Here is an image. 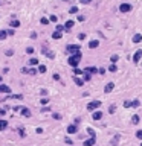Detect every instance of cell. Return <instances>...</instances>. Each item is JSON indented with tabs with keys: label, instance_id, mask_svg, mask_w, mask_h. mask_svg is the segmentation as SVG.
Segmentation results:
<instances>
[{
	"label": "cell",
	"instance_id": "cell-32",
	"mask_svg": "<svg viewBox=\"0 0 142 146\" xmlns=\"http://www.w3.org/2000/svg\"><path fill=\"white\" fill-rule=\"evenodd\" d=\"M108 70H110V72H116V70H118V67H116V64H112L110 67H108Z\"/></svg>",
	"mask_w": 142,
	"mask_h": 146
},
{
	"label": "cell",
	"instance_id": "cell-46",
	"mask_svg": "<svg viewBox=\"0 0 142 146\" xmlns=\"http://www.w3.org/2000/svg\"><path fill=\"white\" fill-rule=\"evenodd\" d=\"M118 140H119V137H115V139L112 140V145H116V143H118Z\"/></svg>",
	"mask_w": 142,
	"mask_h": 146
},
{
	"label": "cell",
	"instance_id": "cell-43",
	"mask_svg": "<svg viewBox=\"0 0 142 146\" xmlns=\"http://www.w3.org/2000/svg\"><path fill=\"white\" fill-rule=\"evenodd\" d=\"M6 114V108H0V116H5Z\"/></svg>",
	"mask_w": 142,
	"mask_h": 146
},
{
	"label": "cell",
	"instance_id": "cell-6",
	"mask_svg": "<svg viewBox=\"0 0 142 146\" xmlns=\"http://www.w3.org/2000/svg\"><path fill=\"white\" fill-rule=\"evenodd\" d=\"M77 132H78L77 125H69L67 126V134H77Z\"/></svg>",
	"mask_w": 142,
	"mask_h": 146
},
{
	"label": "cell",
	"instance_id": "cell-31",
	"mask_svg": "<svg viewBox=\"0 0 142 146\" xmlns=\"http://www.w3.org/2000/svg\"><path fill=\"white\" fill-rule=\"evenodd\" d=\"M40 23H41V24H49V18H46V17H43V18L40 20Z\"/></svg>",
	"mask_w": 142,
	"mask_h": 146
},
{
	"label": "cell",
	"instance_id": "cell-29",
	"mask_svg": "<svg viewBox=\"0 0 142 146\" xmlns=\"http://www.w3.org/2000/svg\"><path fill=\"white\" fill-rule=\"evenodd\" d=\"M52 117L55 119V120H61V114H58V113H53V114H52Z\"/></svg>",
	"mask_w": 142,
	"mask_h": 146
},
{
	"label": "cell",
	"instance_id": "cell-25",
	"mask_svg": "<svg viewBox=\"0 0 142 146\" xmlns=\"http://www.w3.org/2000/svg\"><path fill=\"white\" fill-rule=\"evenodd\" d=\"M6 35H8V34H6V31H0V40H5V38H6Z\"/></svg>",
	"mask_w": 142,
	"mask_h": 146
},
{
	"label": "cell",
	"instance_id": "cell-10",
	"mask_svg": "<svg viewBox=\"0 0 142 146\" xmlns=\"http://www.w3.org/2000/svg\"><path fill=\"white\" fill-rule=\"evenodd\" d=\"M20 113H22V116H24V117H31V116H32L31 111H29L26 107H22V111H20Z\"/></svg>",
	"mask_w": 142,
	"mask_h": 146
},
{
	"label": "cell",
	"instance_id": "cell-44",
	"mask_svg": "<svg viewBox=\"0 0 142 146\" xmlns=\"http://www.w3.org/2000/svg\"><path fill=\"white\" fill-rule=\"evenodd\" d=\"M6 34L9 35V37H12V35H14V29H9V31H6Z\"/></svg>",
	"mask_w": 142,
	"mask_h": 146
},
{
	"label": "cell",
	"instance_id": "cell-11",
	"mask_svg": "<svg viewBox=\"0 0 142 146\" xmlns=\"http://www.w3.org/2000/svg\"><path fill=\"white\" fill-rule=\"evenodd\" d=\"M6 128H8V120L0 119V131H5Z\"/></svg>",
	"mask_w": 142,
	"mask_h": 146
},
{
	"label": "cell",
	"instance_id": "cell-51",
	"mask_svg": "<svg viewBox=\"0 0 142 146\" xmlns=\"http://www.w3.org/2000/svg\"><path fill=\"white\" fill-rule=\"evenodd\" d=\"M78 38H80V40H84V38H86V34H80V35H78Z\"/></svg>",
	"mask_w": 142,
	"mask_h": 146
},
{
	"label": "cell",
	"instance_id": "cell-8",
	"mask_svg": "<svg viewBox=\"0 0 142 146\" xmlns=\"http://www.w3.org/2000/svg\"><path fill=\"white\" fill-rule=\"evenodd\" d=\"M95 143H96V137H90L89 140L84 141V146H95Z\"/></svg>",
	"mask_w": 142,
	"mask_h": 146
},
{
	"label": "cell",
	"instance_id": "cell-4",
	"mask_svg": "<svg viewBox=\"0 0 142 146\" xmlns=\"http://www.w3.org/2000/svg\"><path fill=\"white\" fill-rule=\"evenodd\" d=\"M119 11L121 12H130L131 11V5L130 3H122V5L119 6Z\"/></svg>",
	"mask_w": 142,
	"mask_h": 146
},
{
	"label": "cell",
	"instance_id": "cell-5",
	"mask_svg": "<svg viewBox=\"0 0 142 146\" xmlns=\"http://www.w3.org/2000/svg\"><path fill=\"white\" fill-rule=\"evenodd\" d=\"M0 93H6V94H11V93H12V90H11V87L0 84Z\"/></svg>",
	"mask_w": 142,
	"mask_h": 146
},
{
	"label": "cell",
	"instance_id": "cell-17",
	"mask_svg": "<svg viewBox=\"0 0 142 146\" xmlns=\"http://www.w3.org/2000/svg\"><path fill=\"white\" fill-rule=\"evenodd\" d=\"M142 41V35L141 34H136L135 37H133V43H141Z\"/></svg>",
	"mask_w": 142,
	"mask_h": 146
},
{
	"label": "cell",
	"instance_id": "cell-2",
	"mask_svg": "<svg viewBox=\"0 0 142 146\" xmlns=\"http://www.w3.org/2000/svg\"><path fill=\"white\" fill-rule=\"evenodd\" d=\"M80 49L81 47L78 44H67V46H66V50H67L70 55H78V53H81Z\"/></svg>",
	"mask_w": 142,
	"mask_h": 146
},
{
	"label": "cell",
	"instance_id": "cell-27",
	"mask_svg": "<svg viewBox=\"0 0 142 146\" xmlns=\"http://www.w3.org/2000/svg\"><path fill=\"white\" fill-rule=\"evenodd\" d=\"M18 134H20V137H24V135H26V132H24V129H23L22 126L18 128Z\"/></svg>",
	"mask_w": 142,
	"mask_h": 146
},
{
	"label": "cell",
	"instance_id": "cell-39",
	"mask_svg": "<svg viewBox=\"0 0 142 146\" xmlns=\"http://www.w3.org/2000/svg\"><path fill=\"white\" fill-rule=\"evenodd\" d=\"M5 53H6V56H12V55H14V50H11V49H9V50H6Z\"/></svg>",
	"mask_w": 142,
	"mask_h": 146
},
{
	"label": "cell",
	"instance_id": "cell-55",
	"mask_svg": "<svg viewBox=\"0 0 142 146\" xmlns=\"http://www.w3.org/2000/svg\"><path fill=\"white\" fill-rule=\"evenodd\" d=\"M2 81H3V78H2V75H0V84H2Z\"/></svg>",
	"mask_w": 142,
	"mask_h": 146
},
{
	"label": "cell",
	"instance_id": "cell-20",
	"mask_svg": "<svg viewBox=\"0 0 142 146\" xmlns=\"http://www.w3.org/2000/svg\"><path fill=\"white\" fill-rule=\"evenodd\" d=\"M73 73H75V76H80V75H84V72H83L81 69H78V67H75V69H73Z\"/></svg>",
	"mask_w": 142,
	"mask_h": 146
},
{
	"label": "cell",
	"instance_id": "cell-48",
	"mask_svg": "<svg viewBox=\"0 0 142 146\" xmlns=\"http://www.w3.org/2000/svg\"><path fill=\"white\" fill-rule=\"evenodd\" d=\"M22 73H29V69L28 67H23L22 69Z\"/></svg>",
	"mask_w": 142,
	"mask_h": 146
},
{
	"label": "cell",
	"instance_id": "cell-12",
	"mask_svg": "<svg viewBox=\"0 0 142 146\" xmlns=\"http://www.w3.org/2000/svg\"><path fill=\"white\" fill-rule=\"evenodd\" d=\"M141 58H142V50H137L135 53V56H133V62H139Z\"/></svg>",
	"mask_w": 142,
	"mask_h": 146
},
{
	"label": "cell",
	"instance_id": "cell-22",
	"mask_svg": "<svg viewBox=\"0 0 142 146\" xmlns=\"http://www.w3.org/2000/svg\"><path fill=\"white\" fill-rule=\"evenodd\" d=\"M118 59H119V56H118V55H112V56H110L112 64H116V61H118Z\"/></svg>",
	"mask_w": 142,
	"mask_h": 146
},
{
	"label": "cell",
	"instance_id": "cell-41",
	"mask_svg": "<svg viewBox=\"0 0 142 146\" xmlns=\"http://www.w3.org/2000/svg\"><path fill=\"white\" fill-rule=\"evenodd\" d=\"M90 78H92V76H90L89 73H84V81H90Z\"/></svg>",
	"mask_w": 142,
	"mask_h": 146
},
{
	"label": "cell",
	"instance_id": "cell-49",
	"mask_svg": "<svg viewBox=\"0 0 142 146\" xmlns=\"http://www.w3.org/2000/svg\"><path fill=\"white\" fill-rule=\"evenodd\" d=\"M53 79H55V81H60V75L55 73V75H53Z\"/></svg>",
	"mask_w": 142,
	"mask_h": 146
},
{
	"label": "cell",
	"instance_id": "cell-26",
	"mask_svg": "<svg viewBox=\"0 0 142 146\" xmlns=\"http://www.w3.org/2000/svg\"><path fill=\"white\" fill-rule=\"evenodd\" d=\"M69 12H70V14H77V12H78V8H77V6H72V8L69 9Z\"/></svg>",
	"mask_w": 142,
	"mask_h": 146
},
{
	"label": "cell",
	"instance_id": "cell-35",
	"mask_svg": "<svg viewBox=\"0 0 142 146\" xmlns=\"http://www.w3.org/2000/svg\"><path fill=\"white\" fill-rule=\"evenodd\" d=\"M64 31V26H61V24H57V32H63Z\"/></svg>",
	"mask_w": 142,
	"mask_h": 146
},
{
	"label": "cell",
	"instance_id": "cell-42",
	"mask_svg": "<svg viewBox=\"0 0 142 146\" xmlns=\"http://www.w3.org/2000/svg\"><path fill=\"white\" fill-rule=\"evenodd\" d=\"M131 107H135V108L139 107V101H133V102H131Z\"/></svg>",
	"mask_w": 142,
	"mask_h": 146
},
{
	"label": "cell",
	"instance_id": "cell-30",
	"mask_svg": "<svg viewBox=\"0 0 142 146\" xmlns=\"http://www.w3.org/2000/svg\"><path fill=\"white\" fill-rule=\"evenodd\" d=\"M40 103H41V105H46V103H49V97H43V99L40 101Z\"/></svg>",
	"mask_w": 142,
	"mask_h": 146
},
{
	"label": "cell",
	"instance_id": "cell-36",
	"mask_svg": "<svg viewBox=\"0 0 142 146\" xmlns=\"http://www.w3.org/2000/svg\"><path fill=\"white\" fill-rule=\"evenodd\" d=\"M130 107H131V102L130 101H125L124 102V108H130Z\"/></svg>",
	"mask_w": 142,
	"mask_h": 146
},
{
	"label": "cell",
	"instance_id": "cell-23",
	"mask_svg": "<svg viewBox=\"0 0 142 146\" xmlns=\"http://www.w3.org/2000/svg\"><path fill=\"white\" fill-rule=\"evenodd\" d=\"M38 73H46V65H38Z\"/></svg>",
	"mask_w": 142,
	"mask_h": 146
},
{
	"label": "cell",
	"instance_id": "cell-38",
	"mask_svg": "<svg viewBox=\"0 0 142 146\" xmlns=\"http://www.w3.org/2000/svg\"><path fill=\"white\" fill-rule=\"evenodd\" d=\"M115 110H116V107H115V105H112L110 108H108V113H110V114H113V113H115Z\"/></svg>",
	"mask_w": 142,
	"mask_h": 146
},
{
	"label": "cell",
	"instance_id": "cell-47",
	"mask_svg": "<svg viewBox=\"0 0 142 146\" xmlns=\"http://www.w3.org/2000/svg\"><path fill=\"white\" fill-rule=\"evenodd\" d=\"M98 73H101V75H104V73H106V69H104V67H101V69L98 70Z\"/></svg>",
	"mask_w": 142,
	"mask_h": 146
},
{
	"label": "cell",
	"instance_id": "cell-28",
	"mask_svg": "<svg viewBox=\"0 0 142 146\" xmlns=\"http://www.w3.org/2000/svg\"><path fill=\"white\" fill-rule=\"evenodd\" d=\"M87 132L90 134V137H96V134H95V131H93L92 128H87Z\"/></svg>",
	"mask_w": 142,
	"mask_h": 146
},
{
	"label": "cell",
	"instance_id": "cell-16",
	"mask_svg": "<svg viewBox=\"0 0 142 146\" xmlns=\"http://www.w3.org/2000/svg\"><path fill=\"white\" fill-rule=\"evenodd\" d=\"M9 26H11V29H15V27H18V26H20V22H18V20H12Z\"/></svg>",
	"mask_w": 142,
	"mask_h": 146
},
{
	"label": "cell",
	"instance_id": "cell-21",
	"mask_svg": "<svg viewBox=\"0 0 142 146\" xmlns=\"http://www.w3.org/2000/svg\"><path fill=\"white\" fill-rule=\"evenodd\" d=\"M52 38H53V40H60V38H61V32H53V34H52Z\"/></svg>",
	"mask_w": 142,
	"mask_h": 146
},
{
	"label": "cell",
	"instance_id": "cell-53",
	"mask_svg": "<svg viewBox=\"0 0 142 146\" xmlns=\"http://www.w3.org/2000/svg\"><path fill=\"white\" fill-rule=\"evenodd\" d=\"M12 110H14V111H22V107H14Z\"/></svg>",
	"mask_w": 142,
	"mask_h": 146
},
{
	"label": "cell",
	"instance_id": "cell-45",
	"mask_svg": "<svg viewBox=\"0 0 142 146\" xmlns=\"http://www.w3.org/2000/svg\"><path fill=\"white\" fill-rule=\"evenodd\" d=\"M80 2L83 3V5H89V3L92 2V0H80Z\"/></svg>",
	"mask_w": 142,
	"mask_h": 146
},
{
	"label": "cell",
	"instance_id": "cell-18",
	"mask_svg": "<svg viewBox=\"0 0 142 146\" xmlns=\"http://www.w3.org/2000/svg\"><path fill=\"white\" fill-rule=\"evenodd\" d=\"M139 120H141V117H139L137 114H135V116L131 117V123H133V125H137V123H139Z\"/></svg>",
	"mask_w": 142,
	"mask_h": 146
},
{
	"label": "cell",
	"instance_id": "cell-7",
	"mask_svg": "<svg viewBox=\"0 0 142 146\" xmlns=\"http://www.w3.org/2000/svg\"><path fill=\"white\" fill-rule=\"evenodd\" d=\"M92 119L93 120H99V119H102V111H93V114H92Z\"/></svg>",
	"mask_w": 142,
	"mask_h": 146
},
{
	"label": "cell",
	"instance_id": "cell-34",
	"mask_svg": "<svg viewBox=\"0 0 142 146\" xmlns=\"http://www.w3.org/2000/svg\"><path fill=\"white\" fill-rule=\"evenodd\" d=\"M57 15H51V17H49V22H53V23H57Z\"/></svg>",
	"mask_w": 142,
	"mask_h": 146
},
{
	"label": "cell",
	"instance_id": "cell-15",
	"mask_svg": "<svg viewBox=\"0 0 142 146\" xmlns=\"http://www.w3.org/2000/svg\"><path fill=\"white\" fill-rule=\"evenodd\" d=\"M73 81H75V84H77V85H84V79H81V78H78V76H75L73 78Z\"/></svg>",
	"mask_w": 142,
	"mask_h": 146
},
{
	"label": "cell",
	"instance_id": "cell-13",
	"mask_svg": "<svg viewBox=\"0 0 142 146\" xmlns=\"http://www.w3.org/2000/svg\"><path fill=\"white\" fill-rule=\"evenodd\" d=\"M98 46H99V41H98V40H92L90 43H89V47H90V49H96Z\"/></svg>",
	"mask_w": 142,
	"mask_h": 146
},
{
	"label": "cell",
	"instance_id": "cell-33",
	"mask_svg": "<svg viewBox=\"0 0 142 146\" xmlns=\"http://www.w3.org/2000/svg\"><path fill=\"white\" fill-rule=\"evenodd\" d=\"M136 137L139 140H142V129H139V131H136Z\"/></svg>",
	"mask_w": 142,
	"mask_h": 146
},
{
	"label": "cell",
	"instance_id": "cell-56",
	"mask_svg": "<svg viewBox=\"0 0 142 146\" xmlns=\"http://www.w3.org/2000/svg\"><path fill=\"white\" fill-rule=\"evenodd\" d=\"M141 146H142V143H141Z\"/></svg>",
	"mask_w": 142,
	"mask_h": 146
},
{
	"label": "cell",
	"instance_id": "cell-14",
	"mask_svg": "<svg viewBox=\"0 0 142 146\" xmlns=\"http://www.w3.org/2000/svg\"><path fill=\"white\" fill-rule=\"evenodd\" d=\"M73 22H72V20H69V22H66V24H64V29H66V31H70V29H72L73 27Z\"/></svg>",
	"mask_w": 142,
	"mask_h": 146
},
{
	"label": "cell",
	"instance_id": "cell-37",
	"mask_svg": "<svg viewBox=\"0 0 142 146\" xmlns=\"http://www.w3.org/2000/svg\"><path fill=\"white\" fill-rule=\"evenodd\" d=\"M26 53L32 55V53H34V47H28V49H26Z\"/></svg>",
	"mask_w": 142,
	"mask_h": 146
},
{
	"label": "cell",
	"instance_id": "cell-3",
	"mask_svg": "<svg viewBox=\"0 0 142 146\" xmlns=\"http://www.w3.org/2000/svg\"><path fill=\"white\" fill-rule=\"evenodd\" d=\"M101 107V101H92L87 103V110L89 111H95V110H98V108Z\"/></svg>",
	"mask_w": 142,
	"mask_h": 146
},
{
	"label": "cell",
	"instance_id": "cell-54",
	"mask_svg": "<svg viewBox=\"0 0 142 146\" xmlns=\"http://www.w3.org/2000/svg\"><path fill=\"white\" fill-rule=\"evenodd\" d=\"M66 143H67V145H72V140H70L69 137H66Z\"/></svg>",
	"mask_w": 142,
	"mask_h": 146
},
{
	"label": "cell",
	"instance_id": "cell-50",
	"mask_svg": "<svg viewBox=\"0 0 142 146\" xmlns=\"http://www.w3.org/2000/svg\"><path fill=\"white\" fill-rule=\"evenodd\" d=\"M49 110H51V108H49V107H44V108H41V111H43V113H47Z\"/></svg>",
	"mask_w": 142,
	"mask_h": 146
},
{
	"label": "cell",
	"instance_id": "cell-9",
	"mask_svg": "<svg viewBox=\"0 0 142 146\" xmlns=\"http://www.w3.org/2000/svg\"><path fill=\"white\" fill-rule=\"evenodd\" d=\"M113 88H115V84L113 82H108L106 85V88H104V93H110V91H113Z\"/></svg>",
	"mask_w": 142,
	"mask_h": 146
},
{
	"label": "cell",
	"instance_id": "cell-24",
	"mask_svg": "<svg viewBox=\"0 0 142 146\" xmlns=\"http://www.w3.org/2000/svg\"><path fill=\"white\" fill-rule=\"evenodd\" d=\"M11 99H23V94H11Z\"/></svg>",
	"mask_w": 142,
	"mask_h": 146
},
{
	"label": "cell",
	"instance_id": "cell-52",
	"mask_svg": "<svg viewBox=\"0 0 142 146\" xmlns=\"http://www.w3.org/2000/svg\"><path fill=\"white\" fill-rule=\"evenodd\" d=\"M78 22H84V15H78Z\"/></svg>",
	"mask_w": 142,
	"mask_h": 146
},
{
	"label": "cell",
	"instance_id": "cell-19",
	"mask_svg": "<svg viewBox=\"0 0 142 146\" xmlns=\"http://www.w3.org/2000/svg\"><path fill=\"white\" fill-rule=\"evenodd\" d=\"M29 65H32V67H34V65H38V59H37V58H31V59H29Z\"/></svg>",
	"mask_w": 142,
	"mask_h": 146
},
{
	"label": "cell",
	"instance_id": "cell-40",
	"mask_svg": "<svg viewBox=\"0 0 142 146\" xmlns=\"http://www.w3.org/2000/svg\"><path fill=\"white\" fill-rule=\"evenodd\" d=\"M35 73H37V69H34V67L29 69V75H35Z\"/></svg>",
	"mask_w": 142,
	"mask_h": 146
},
{
	"label": "cell",
	"instance_id": "cell-1",
	"mask_svg": "<svg viewBox=\"0 0 142 146\" xmlns=\"http://www.w3.org/2000/svg\"><path fill=\"white\" fill-rule=\"evenodd\" d=\"M81 53H78V55H70L69 56V59H67V62H69V65L70 67H78V64H80V59H81Z\"/></svg>",
	"mask_w": 142,
	"mask_h": 146
}]
</instances>
